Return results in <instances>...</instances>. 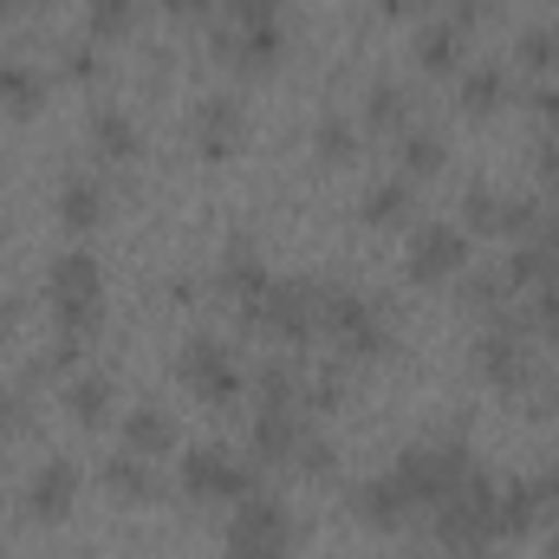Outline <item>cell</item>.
Listing matches in <instances>:
<instances>
[{"instance_id": "74e56055", "label": "cell", "mask_w": 559, "mask_h": 559, "mask_svg": "<svg viewBox=\"0 0 559 559\" xmlns=\"http://www.w3.org/2000/svg\"><path fill=\"white\" fill-rule=\"evenodd\" d=\"M527 325H534L547 345H559V280L534 286V312H527Z\"/></svg>"}, {"instance_id": "7dc6e473", "label": "cell", "mask_w": 559, "mask_h": 559, "mask_svg": "<svg viewBox=\"0 0 559 559\" xmlns=\"http://www.w3.org/2000/svg\"><path fill=\"white\" fill-rule=\"evenodd\" d=\"M423 7H436V0H384V13H423Z\"/></svg>"}, {"instance_id": "836d02e7", "label": "cell", "mask_w": 559, "mask_h": 559, "mask_svg": "<svg viewBox=\"0 0 559 559\" xmlns=\"http://www.w3.org/2000/svg\"><path fill=\"white\" fill-rule=\"evenodd\" d=\"M312 150H319V163H352V156H358V124H352L345 111H325V118L312 124Z\"/></svg>"}, {"instance_id": "7a4b0ae2", "label": "cell", "mask_w": 559, "mask_h": 559, "mask_svg": "<svg viewBox=\"0 0 559 559\" xmlns=\"http://www.w3.org/2000/svg\"><path fill=\"white\" fill-rule=\"evenodd\" d=\"M319 338H332V352H338V358H352V365L391 358V345H397L391 312H384L371 293L345 286V280H332V286L319 280Z\"/></svg>"}, {"instance_id": "681fc988", "label": "cell", "mask_w": 559, "mask_h": 559, "mask_svg": "<svg viewBox=\"0 0 559 559\" xmlns=\"http://www.w3.org/2000/svg\"><path fill=\"white\" fill-rule=\"evenodd\" d=\"M0 7H39V0H0Z\"/></svg>"}, {"instance_id": "277c9868", "label": "cell", "mask_w": 559, "mask_h": 559, "mask_svg": "<svg viewBox=\"0 0 559 559\" xmlns=\"http://www.w3.org/2000/svg\"><path fill=\"white\" fill-rule=\"evenodd\" d=\"M241 325L274 338V345H306L319 338V280L312 274H286L267 280L248 306H241Z\"/></svg>"}, {"instance_id": "60d3db41", "label": "cell", "mask_w": 559, "mask_h": 559, "mask_svg": "<svg viewBox=\"0 0 559 559\" xmlns=\"http://www.w3.org/2000/svg\"><path fill=\"white\" fill-rule=\"evenodd\" d=\"M66 79H79V85H92V79H105V59H98V46L85 39V46H66Z\"/></svg>"}, {"instance_id": "30bf717a", "label": "cell", "mask_w": 559, "mask_h": 559, "mask_svg": "<svg viewBox=\"0 0 559 559\" xmlns=\"http://www.w3.org/2000/svg\"><path fill=\"white\" fill-rule=\"evenodd\" d=\"M404 274L417 286H442V280L468 274V228L462 222H417L411 248H404Z\"/></svg>"}, {"instance_id": "f5cc1de1", "label": "cell", "mask_w": 559, "mask_h": 559, "mask_svg": "<svg viewBox=\"0 0 559 559\" xmlns=\"http://www.w3.org/2000/svg\"><path fill=\"white\" fill-rule=\"evenodd\" d=\"M554 209H559V195H554Z\"/></svg>"}, {"instance_id": "52a82bcc", "label": "cell", "mask_w": 559, "mask_h": 559, "mask_svg": "<svg viewBox=\"0 0 559 559\" xmlns=\"http://www.w3.org/2000/svg\"><path fill=\"white\" fill-rule=\"evenodd\" d=\"M293 508L267 495V488H254V495H241L235 501V514H228V534H222V554L228 559H293Z\"/></svg>"}, {"instance_id": "cb8c5ba5", "label": "cell", "mask_w": 559, "mask_h": 559, "mask_svg": "<svg viewBox=\"0 0 559 559\" xmlns=\"http://www.w3.org/2000/svg\"><path fill=\"white\" fill-rule=\"evenodd\" d=\"M111 378L105 371H72L66 378V417L79 423V429H105L111 423Z\"/></svg>"}, {"instance_id": "7bdbcfd3", "label": "cell", "mask_w": 559, "mask_h": 559, "mask_svg": "<svg viewBox=\"0 0 559 559\" xmlns=\"http://www.w3.org/2000/svg\"><path fill=\"white\" fill-rule=\"evenodd\" d=\"M20 429H26V397H20V391L0 378V442H13Z\"/></svg>"}, {"instance_id": "2e32d148", "label": "cell", "mask_w": 559, "mask_h": 559, "mask_svg": "<svg viewBox=\"0 0 559 559\" xmlns=\"http://www.w3.org/2000/svg\"><path fill=\"white\" fill-rule=\"evenodd\" d=\"M411 59H417V72H429V79H455L468 66V33L449 13L442 20H423L417 39H411Z\"/></svg>"}, {"instance_id": "ac0fdd59", "label": "cell", "mask_w": 559, "mask_h": 559, "mask_svg": "<svg viewBox=\"0 0 559 559\" xmlns=\"http://www.w3.org/2000/svg\"><path fill=\"white\" fill-rule=\"evenodd\" d=\"M85 138H92V156H98V163H138L143 156V131L124 105H98V111L85 118Z\"/></svg>"}, {"instance_id": "f907efd6", "label": "cell", "mask_w": 559, "mask_h": 559, "mask_svg": "<svg viewBox=\"0 0 559 559\" xmlns=\"http://www.w3.org/2000/svg\"><path fill=\"white\" fill-rule=\"evenodd\" d=\"M384 559H423V554H384Z\"/></svg>"}, {"instance_id": "c3c4849f", "label": "cell", "mask_w": 559, "mask_h": 559, "mask_svg": "<svg viewBox=\"0 0 559 559\" xmlns=\"http://www.w3.org/2000/svg\"><path fill=\"white\" fill-rule=\"evenodd\" d=\"M547 559H559V534H554V540H547Z\"/></svg>"}, {"instance_id": "5b68a950", "label": "cell", "mask_w": 559, "mask_h": 559, "mask_svg": "<svg viewBox=\"0 0 559 559\" xmlns=\"http://www.w3.org/2000/svg\"><path fill=\"white\" fill-rule=\"evenodd\" d=\"M391 468H397V481L411 488L417 508H436V501H449V495L475 475V455H468L462 436H423V442H411Z\"/></svg>"}, {"instance_id": "f35d334b", "label": "cell", "mask_w": 559, "mask_h": 559, "mask_svg": "<svg viewBox=\"0 0 559 559\" xmlns=\"http://www.w3.org/2000/svg\"><path fill=\"white\" fill-rule=\"evenodd\" d=\"M293 468H299V475H332V468H338V449H332V436H319V429H312Z\"/></svg>"}, {"instance_id": "7c38bea8", "label": "cell", "mask_w": 559, "mask_h": 559, "mask_svg": "<svg viewBox=\"0 0 559 559\" xmlns=\"http://www.w3.org/2000/svg\"><path fill=\"white\" fill-rule=\"evenodd\" d=\"M209 46H215V59H222V66H235V72L261 79V72H274L280 59H286V26H280V20H267V26L222 20V26L209 33Z\"/></svg>"}, {"instance_id": "83f0119b", "label": "cell", "mask_w": 559, "mask_h": 559, "mask_svg": "<svg viewBox=\"0 0 559 559\" xmlns=\"http://www.w3.org/2000/svg\"><path fill=\"white\" fill-rule=\"evenodd\" d=\"M46 105V72L26 59H0V111L7 118H33Z\"/></svg>"}, {"instance_id": "f6af8a7d", "label": "cell", "mask_w": 559, "mask_h": 559, "mask_svg": "<svg viewBox=\"0 0 559 559\" xmlns=\"http://www.w3.org/2000/svg\"><path fill=\"white\" fill-rule=\"evenodd\" d=\"M163 13H169V20H209L215 0H163Z\"/></svg>"}, {"instance_id": "9a60e30c", "label": "cell", "mask_w": 559, "mask_h": 559, "mask_svg": "<svg viewBox=\"0 0 559 559\" xmlns=\"http://www.w3.org/2000/svg\"><path fill=\"white\" fill-rule=\"evenodd\" d=\"M306 436H312V417H306V411H274V404H261V411H254V462L293 468L299 449H306Z\"/></svg>"}, {"instance_id": "44dd1931", "label": "cell", "mask_w": 559, "mask_h": 559, "mask_svg": "<svg viewBox=\"0 0 559 559\" xmlns=\"http://www.w3.org/2000/svg\"><path fill=\"white\" fill-rule=\"evenodd\" d=\"M358 215H365V228H404V222L417 215V182H411V176H378V182H365Z\"/></svg>"}, {"instance_id": "ffe728a7", "label": "cell", "mask_w": 559, "mask_h": 559, "mask_svg": "<svg viewBox=\"0 0 559 559\" xmlns=\"http://www.w3.org/2000/svg\"><path fill=\"white\" fill-rule=\"evenodd\" d=\"M98 475H105L111 501H124V508H143V501H156V495H163V475H156V462H150V455H138V449H111Z\"/></svg>"}, {"instance_id": "816d5d0a", "label": "cell", "mask_w": 559, "mask_h": 559, "mask_svg": "<svg viewBox=\"0 0 559 559\" xmlns=\"http://www.w3.org/2000/svg\"><path fill=\"white\" fill-rule=\"evenodd\" d=\"M554 411H559V384H554Z\"/></svg>"}, {"instance_id": "f546056e", "label": "cell", "mask_w": 559, "mask_h": 559, "mask_svg": "<svg viewBox=\"0 0 559 559\" xmlns=\"http://www.w3.org/2000/svg\"><path fill=\"white\" fill-rule=\"evenodd\" d=\"M514 66L534 72V79H554L559 72V20H534L514 33Z\"/></svg>"}, {"instance_id": "5bb4252c", "label": "cell", "mask_w": 559, "mask_h": 559, "mask_svg": "<svg viewBox=\"0 0 559 559\" xmlns=\"http://www.w3.org/2000/svg\"><path fill=\"white\" fill-rule=\"evenodd\" d=\"M352 514H358L365 527H404V521L417 514V501H411V488L397 481V468H378V475H365V481L352 488Z\"/></svg>"}, {"instance_id": "1f68e13d", "label": "cell", "mask_w": 559, "mask_h": 559, "mask_svg": "<svg viewBox=\"0 0 559 559\" xmlns=\"http://www.w3.org/2000/svg\"><path fill=\"white\" fill-rule=\"evenodd\" d=\"M138 0H85V33L98 39V46H111V39H131L138 33Z\"/></svg>"}, {"instance_id": "d4e9b609", "label": "cell", "mask_w": 559, "mask_h": 559, "mask_svg": "<svg viewBox=\"0 0 559 559\" xmlns=\"http://www.w3.org/2000/svg\"><path fill=\"white\" fill-rule=\"evenodd\" d=\"M508 286H547V280H559V235H527V241H514V254H508Z\"/></svg>"}, {"instance_id": "7402d4cb", "label": "cell", "mask_w": 559, "mask_h": 559, "mask_svg": "<svg viewBox=\"0 0 559 559\" xmlns=\"http://www.w3.org/2000/svg\"><path fill=\"white\" fill-rule=\"evenodd\" d=\"M442 169H449V138H442L436 124L411 118V124L397 131V176L423 182V176H442Z\"/></svg>"}, {"instance_id": "4fadbf2b", "label": "cell", "mask_w": 559, "mask_h": 559, "mask_svg": "<svg viewBox=\"0 0 559 559\" xmlns=\"http://www.w3.org/2000/svg\"><path fill=\"white\" fill-rule=\"evenodd\" d=\"M248 138V111H241V98L235 92H209V98H195V111H189V143L209 156V163H228L235 150Z\"/></svg>"}, {"instance_id": "bcb514c9", "label": "cell", "mask_w": 559, "mask_h": 559, "mask_svg": "<svg viewBox=\"0 0 559 559\" xmlns=\"http://www.w3.org/2000/svg\"><path fill=\"white\" fill-rule=\"evenodd\" d=\"M540 495H547V514H559V462L540 475Z\"/></svg>"}, {"instance_id": "d6a6232c", "label": "cell", "mask_w": 559, "mask_h": 559, "mask_svg": "<svg viewBox=\"0 0 559 559\" xmlns=\"http://www.w3.org/2000/svg\"><path fill=\"white\" fill-rule=\"evenodd\" d=\"M254 397L261 404H274V411H306V378H299V365H261V378H254Z\"/></svg>"}, {"instance_id": "8fae6325", "label": "cell", "mask_w": 559, "mask_h": 559, "mask_svg": "<svg viewBox=\"0 0 559 559\" xmlns=\"http://www.w3.org/2000/svg\"><path fill=\"white\" fill-rule=\"evenodd\" d=\"M79 488H85V468H79L72 455H46V462L26 475V488H20V514L39 521V527H52V521H66V514L79 508Z\"/></svg>"}, {"instance_id": "ba28073f", "label": "cell", "mask_w": 559, "mask_h": 559, "mask_svg": "<svg viewBox=\"0 0 559 559\" xmlns=\"http://www.w3.org/2000/svg\"><path fill=\"white\" fill-rule=\"evenodd\" d=\"M176 481H182L189 501H215V508H235L241 495L261 488V481H254V462L235 455L228 442H189L182 462H176Z\"/></svg>"}, {"instance_id": "484cf974", "label": "cell", "mask_w": 559, "mask_h": 559, "mask_svg": "<svg viewBox=\"0 0 559 559\" xmlns=\"http://www.w3.org/2000/svg\"><path fill=\"white\" fill-rule=\"evenodd\" d=\"M176 436H182V429H176V417H169L163 404H131V411H124V449H138V455H150V462L169 455Z\"/></svg>"}, {"instance_id": "4dcf8cb0", "label": "cell", "mask_w": 559, "mask_h": 559, "mask_svg": "<svg viewBox=\"0 0 559 559\" xmlns=\"http://www.w3.org/2000/svg\"><path fill=\"white\" fill-rule=\"evenodd\" d=\"M462 228L468 235H508V195L488 182H468L462 189Z\"/></svg>"}, {"instance_id": "e0dca14e", "label": "cell", "mask_w": 559, "mask_h": 559, "mask_svg": "<svg viewBox=\"0 0 559 559\" xmlns=\"http://www.w3.org/2000/svg\"><path fill=\"white\" fill-rule=\"evenodd\" d=\"M508 98H514V72H508V66L475 59V66H462V72H455V105H462L468 118H495Z\"/></svg>"}, {"instance_id": "603a6c76", "label": "cell", "mask_w": 559, "mask_h": 559, "mask_svg": "<svg viewBox=\"0 0 559 559\" xmlns=\"http://www.w3.org/2000/svg\"><path fill=\"white\" fill-rule=\"evenodd\" d=\"M267 280H274V274H267V261H261L248 241H235V248L222 254V267H215V293H222V299L241 312V306H248V299H254Z\"/></svg>"}, {"instance_id": "8d00e7d4", "label": "cell", "mask_w": 559, "mask_h": 559, "mask_svg": "<svg viewBox=\"0 0 559 559\" xmlns=\"http://www.w3.org/2000/svg\"><path fill=\"white\" fill-rule=\"evenodd\" d=\"M338 404H345V371H338V365L312 371V378H306V411H338Z\"/></svg>"}, {"instance_id": "d590c367", "label": "cell", "mask_w": 559, "mask_h": 559, "mask_svg": "<svg viewBox=\"0 0 559 559\" xmlns=\"http://www.w3.org/2000/svg\"><path fill=\"white\" fill-rule=\"evenodd\" d=\"M527 111H534V138H559V79H534Z\"/></svg>"}, {"instance_id": "b9f144b4", "label": "cell", "mask_w": 559, "mask_h": 559, "mask_svg": "<svg viewBox=\"0 0 559 559\" xmlns=\"http://www.w3.org/2000/svg\"><path fill=\"white\" fill-rule=\"evenodd\" d=\"M442 13H449L462 33H475L481 20H495V13H501V0H442Z\"/></svg>"}, {"instance_id": "3957f363", "label": "cell", "mask_w": 559, "mask_h": 559, "mask_svg": "<svg viewBox=\"0 0 559 559\" xmlns=\"http://www.w3.org/2000/svg\"><path fill=\"white\" fill-rule=\"evenodd\" d=\"M46 306H52V332L85 345L98 332V319H105V267H98V254L66 248L46 267Z\"/></svg>"}, {"instance_id": "8992f818", "label": "cell", "mask_w": 559, "mask_h": 559, "mask_svg": "<svg viewBox=\"0 0 559 559\" xmlns=\"http://www.w3.org/2000/svg\"><path fill=\"white\" fill-rule=\"evenodd\" d=\"M475 371H481V384H495L501 397H527L534 391V378H540V365H534V338H527V325L521 319H508V312H495L481 332H475Z\"/></svg>"}, {"instance_id": "d6986e66", "label": "cell", "mask_w": 559, "mask_h": 559, "mask_svg": "<svg viewBox=\"0 0 559 559\" xmlns=\"http://www.w3.org/2000/svg\"><path fill=\"white\" fill-rule=\"evenodd\" d=\"M105 209H111V195H105V182L92 169H66L59 176V222H66V235H92L105 222Z\"/></svg>"}, {"instance_id": "ee69618b", "label": "cell", "mask_w": 559, "mask_h": 559, "mask_svg": "<svg viewBox=\"0 0 559 559\" xmlns=\"http://www.w3.org/2000/svg\"><path fill=\"white\" fill-rule=\"evenodd\" d=\"M286 13V0H228V20H241V26H267Z\"/></svg>"}, {"instance_id": "f1b7e54d", "label": "cell", "mask_w": 559, "mask_h": 559, "mask_svg": "<svg viewBox=\"0 0 559 559\" xmlns=\"http://www.w3.org/2000/svg\"><path fill=\"white\" fill-rule=\"evenodd\" d=\"M540 514H547V495H540V475H521V481H501V527H508V540H521V534H534V527H540Z\"/></svg>"}, {"instance_id": "e575fe53", "label": "cell", "mask_w": 559, "mask_h": 559, "mask_svg": "<svg viewBox=\"0 0 559 559\" xmlns=\"http://www.w3.org/2000/svg\"><path fill=\"white\" fill-rule=\"evenodd\" d=\"M508 293H514V286H508L501 267H475V274H462V306H468V312H488V319H495V312L508 306Z\"/></svg>"}, {"instance_id": "9c48e42d", "label": "cell", "mask_w": 559, "mask_h": 559, "mask_svg": "<svg viewBox=\"0 0 559 559\" xmlns=\"http://www.w3.org/2000/svg\"><path fill=\"white\" fill-rule=\"evenodd\" d=\"M176 378H182L202 404H215V411H228V404L248 391V371H241L235 345L215 338V332H189V338H182V352H176Z\"/></svg>"}, {"instance_id": "4316f807", "label": "cell", "mask_w": 559, "mask_h": 559, "mask_svg": "<svg viewBox=\"0 0 559 559\" xmlns=\"http://www.w3.org/2000/svg\"><path fill=\"white\" fill-rule=\"evenodd\" d=\"M411 118H417V105H411V85L404 79H371L365 85V124L371 131H391L397 138Z\"/></svg>"}, {"instance_id": "ab89813d", "label": "cell", "mask_w": 559, "mask_h": 559, "mask_svg": "<svg viewBox=\"0 0 559 559\" xmlns=\"http://www.w3.org/2000/svg\"><path fill=\"white\" fill-rule=\"evenodd\" d=\"M534 182L547 202L559 195V138H534Z\"/></svg>"}, {"instance_id": "6da1fadb", "label": "cell", "mask_w": 559, "mask_h": 559, "mask_svg": "<svg viewBox=\"0 0 559 559\" xmlns=\"http://www.w3.org/2000/svg\"><path fill=\"white\" fill-rule=\"evenodd\" d=\"M429 521H436V547L449 559H488L508 540V527H501V481H488L475 468L449 501L429 508Z\"/></svg>"}]
</instances>
